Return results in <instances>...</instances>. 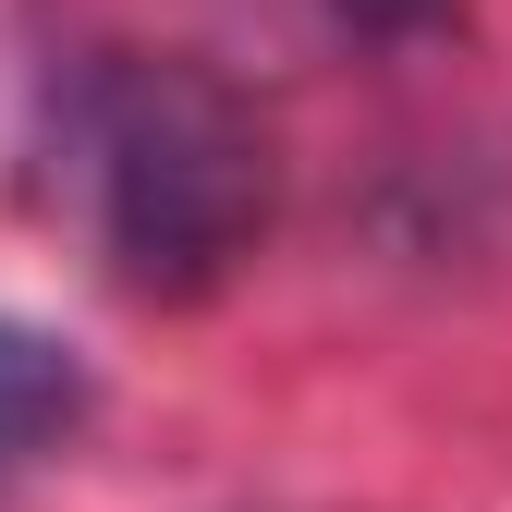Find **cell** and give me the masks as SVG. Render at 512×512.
<instances>
[{
	"label": "cell",
	"mask_w": 512,
	"mask_h": 512,
	"mask_svg": "<svg viewBox=\"0 0 512 512\" xmlns=\"http://www.w3.org/2000/svg\"><path fill=\"white\" fill-rule=\"evenodd\" d=\"M330 13H342L354 37H427L439 13H452V0H330Z\"/></svg>",
	"instance_id": "3"
},
{
	"label": "cell",
	"mask_w": 512,
	"mask_h": 512,
	"mask_svg": "<svg viewBox=\"0 0 512 512\" xmlns=\"http://www.w3.org/2000/svg\"><path fill=\"white\" fill-rule=\"evenodd\" d=\"M74 427H86V354L37 317H0V488L49 464Z\"/></svg>",
	"instance_id": "2"
},
{
	"label": "cell",
	"mask_w": 512,
	"mask_h": 512,
	"mask_svg": "<svg viewBox=\"0 0 512 512\" xmlns=\"http://www.w3.org/2000/svg\"><path fill=\"white\" fill-rule=\"evenodd\" d=\"M49 183L122 293L196 305L269 232V122L220 61L98 49L49 110Z\"/></svg>",
	"instance_id": "1"
}]
</instances>
